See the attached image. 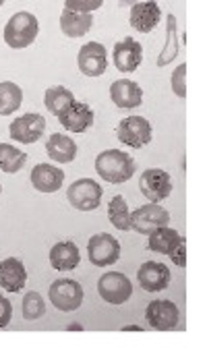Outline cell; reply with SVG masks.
<instances>
[{"instance_id":"1","label":"cell","mask_w":207,"mask_h":354,"mask_svg":"<svg viewBox=\"0 0 207 354\" xmlns=\"http://www.w3.org/2000/svg\"><path fill=\"white\" fill-rule=\"evenodd\" d=\"M96 172L100 178L112 183V185H123L135 174V160L118 149H106L96 158Z\"/></svg>"},{"instance_id":"2","label":"cell","mask_w":207,"mask_h":354,"mask_svg":"<svg viewBox=\"0 0 207 354\" xmlns=\"http://www.w3.org/2000/svg\"><path fill=\"white\" fill-rule=\"evenodd\" d=\"M39 31V23L35 19L33 12L29 10H21L17 15H12L8 19V23L4 25V41L10 48H27L35 41Z\"/></svg>"},{"instance_id":"3","label":"cell","mask_w":207,"mask_h":354,"mask_svg":"<svg viewBox=\"0 0 207 354\" xmlns=\"http://www.w3.org/2000/svg\"><path fill=\"white\" fill-rule=\"evenodd\" d=\"M102 195H104V191H102L100 183H96L91 178H79L66 189L69 203L79 212L98 209L100 203H102Z\"/></svg>"},{"instance_id":"4","label":"cell","mask_w":207,"mask_h":354,"mask_svg":"<svg viewBox=\"0 0 207 354\" xmlns=\"http://www.w3.org/2000/svg\"><path fill=\"white\" fill-rule=\"evenodd\" d=\"M170 224V214L160 203H147L131 214V228L139 234L150 236L154 230Z\"/></svg>"},{"instance_id":"5","label":"cell","mask_w":207,"mask_h":354,"mask_svg":"<svg viewBox=\"0 0 207 354\" xmlns=\"http://www.w3.org/2000/svg\"><path fill=\"white\" fill-rule=\"evenodd\" d=\"M83 286L75 280H56L50 284V303L58 311H77L83 305Z\"/></svg>"},{"instance_id":"6","label":"cell","mask_w":207,"mask_h":354,"mask_svg":"<svg viewBox=\"0 0 207 354\" xmlns=\"http://www.w3.org/2000/svg\"><path fill=\"white\" fill-rule=\"evenodd\" d=\"M139 191L150 203H160L172 193V178L162 168H147L139 178Z\"/></svg>"},{"instance_id":"7","label":"cell","mask_w":207,"mask_h":354,"mask_svg":"<svg viewBox=\"0 0 207 354\" xmlns=\"http://www.w3.org/2000/svg\"><path fill=\"white\" fill-rule=\"evenodd\" d=\"M100 297L110 305H123L133 297V284L131 280L120 272H108L98 282Z\"/></svg>"},{"instance_id":"8","label":"cell","mask_w":207,"mask_h":354,"mask_svg":"<svg viewBox=\"0 0 207 354\" xmlns=\"http://www.w3.org/2000/svg\"><path fill=\"white\" fill-rule=\"evenodd\" d=\"M87 257L93 266L106 268L120 259V243L112 234H93L87 243Z\"/></svg>"},{"instance_id":"9","label":"cell","mask_w":207,"mask_h":354,"mask_svg":"<svg viewBox=\"0 0 207 354\" xmlns=\"http://www.w3.org/2000/svg\"><path fill=\"white\" fill-rule=\"evenodd\" d=\"M44 131H46V118L42 114L29 112V114H23L17 120H12L8 133H10L12 141L23 143V145H31V143L42 139Z\"/></svg>"},{"instance_id":"10","label":"cell","mask_w":207,"mask_h":354,"mask_svg":"<svg viewBox=\"0 0 207 354\" xmlns=\"http://www.w3.org/2000/svg\"><path fill=\"white\" fill-rule=\"evenodd\" d=\"M118 141L129 147H143L152 141V124L143 116H129L123 118L118 124Z\"/></svg>"},{"instance_id":"11","label":"cell","mask_w":207,"mask_h":354,"mask_svg":"<svg viewBox=\"0 0 207 354\" xmlns=\"http://www.w3.org/2000/svg\"><path fill=\"white\" fill-rule=\"evenodd\" d=\"M145 319L154 330L170 332V330H177L181 313L172 301H152L145 309Z\"/></svg>"},{"instance_id":"12","label":"cell","mask_w":207,"mask_h":354,"mask_svg":"<svg viewBox=\"0 0 207 354\" xmlns=\"http://www.w3.org/2000/svg\"><path fill=\"white\" fill-rule=\"evenodd\" d=\"M77 62H79V71L85 77H100L106 73L108 52L100 41H87L85 46H81Z\"/></svg>"},{"instance_id":"13","label":"cell","mask_w":207,"mask_h":354,"mask_svg":"<svg viewBox=\"0 0 207 354\" xmlns=\"http://www.w3.org/2000/svg\"><path fill=\"white\" fill-rule=\"evenodd\" d=\"M93 110L91 106L83 104V102H73L69 108H64L60 114H58V120L60 124L66 129V131H73V133H85L91 124H93Z\"/></svg>"},{"instance_id":"14","label":"cell","mask_w":207,"mask_h":354,"mask_svg":"<svg viewBox=\"0 0 207 354\" xmlns=\"http://www.w3.org/2000/svg\"><path fill=\"white\" fill-rule=\"evenodd\" d=\"M139 286L145 292H160L170 284V270L164 263L158 261H147L139 268L137 272Z\"/></svg>"},{"instance_id":"15","label":"cell","mask_w":207,"mask_h":354,"mask_svg":"<svg viewBox=\"0 0 207 354\" xmlns=\"http://www.w3.org/2000/svg\"><path fill=\"white\" fill-rule=\"evenodd\" d=\"M143 60V48L133 37H125L114 46V64L120 73H133Z\"/></svg>"},{"instance_id":"16","label":"cell","mask_w":207,"mask_h":354,"mask_svg":"<svg viewBox=\"0 0 207 354\" xmlns=\"http://www.w3.org/2000/svg\"><path fill=\"white\" fill-rule=\"evenodd\" d=\"M110 97L118 108L133 110L143 102V89L131 79H118L110 85Z\"/></svg>"},{"instance_id":"17","label":"cell","mask_w":207,"mask_h":354,"mask_svg":"<svg viewBox=\"0 0 207 354\" xmlns=\"http://www.w3.org/2000/svg\"><path fill=\"white\" fill-rule=\"evenodd\" d=\"M27 284V272L21 259L8 257L0 261V288L6 292H19Z\"/></svg>"},{"instance_id":"18","label":"cell","mask_w":207,"mask_h":354,"mask_svg":"<svg viewBox=\"0 0 207 354\" xmlns=\"http://www.w3.org/2000/svg\"><path fill=\"white\" fill-rule=\"evenodd\" d=\"M162 19V10L158 6V2H137L133 4L131 10V25L133 29L141 31V33H150L158 27Z\"/></svg>"},{"instance_id":"19","label":"cell","mask_w":207,"mask_h":354,"mask_svg":"<svg viewBox=\"0 0 207 354\" xmlns=\"http://www.w3.org/2000/svg\"><path fill=\"white\" fill-rule=\"evenodd\" d=\"M64 183V172L50 164H37L31 170V185L39 193H56Z\"/></svg>"},{"instance_id":"20","label":"cell","mask_w":207,"mask_h":354,"mask_svg":"<svg viewBox=\"0 0 207 354\" xmlns=\"http://www.w3.org/2000/svg\"><path fill=\"white\" fill-rule=\"evenodd\" d=\"M81 261V253L77 249L75 243L66 241V243H56L50 249V266L56 272H71L79 266Z\"/></svg>"},{"instance_id":"21","label":"cell","mask_w":207,"mask_h":354,"mask_svg":"<svg viewBox=\"0 0 207 354\" xmlns=\"http://www.w3.org/2000/svg\"><path fill=\"white\" fill-rule=\"evenodd\" d=\"M46 151L54 162L69 164L77 156V143L62 133H54V135H50V139L46 143Z\"/></svg>"},{"instance_id":"22","label":"cell","mask_w":207,"mask_h":354,"mask_svg":"<svg viewBox=\"0 0 207 354\" xmlns=\"http://www.w3.org/2000/svg\"><path fill=\"white\" fill-rule=\"evenodd\" d=\"M93 25V17L85 12H73V10H62L60 15V29L66 37H81L85 35Z\"/></svg>"},{"instance_id":"23","label":"cell","mask_w":207,"mask_h":354,"mask_svg":"<svg viewBox=\"0 0 207 354\" xmlns=\"http://www.w3.org/2000/svg\"><path fill=\"white\" fill-rule=\"evenodd\" d=\"M183 241H185V239H183L177 230L164 226V228H158V230H154V232L150 234L147 249L154 251V253H160V255H170Z\"/></svg>"},{"instance_id":"24","label":"cell","mask_w":207,"mask_h":354,"mask_svg":"<svg viewBox=\"0 0 207 354\" xmlns=\"http://www.w3.org/2000/svg\"><path fill=\"white\" fill-rule=\"evenodd\" d=\"M21 102H23V89L12 81H2L0 83V114L8 116L17 112Z\"/></svg>"},{"instance_id":"25","label":"cell","mask_w":207,"mask_h":354,"mask_svg":"<svg viewBox=\"0 0 207 354\" xmlns=\"http://www.w3.org/2000/svg\"><path fill=\"white\" fill-rule=\"evenodd\" d=\"M73 102H75L73 91L66 89V87H62V85L50 87V89L46 91V95H44V104H46V108H48L54 116H58V114H60L64 108H69Z\"/></svg>"},{"instance_id":"26","label":"cell","mask_w":207,"mask_h":354,"mask_svg":"<svg viewBox=\"0 0 207 354\" xmlns=\"http://www.w3.org/2000/svg\"><path fill=\"white\" fill-rule=\"evenodd\" d=\"M108 220L118 230H131V212L125 201V197L116 195L108 203Z\"/></svg>"},{"instance_id":"27","label":"cell","mask_w":207,"mask_h":354,"mask_svg":"<svg viewBox=\"0 0 207 354\" xmlns=\"http://www.w3.org/2000/svg\"><path fill=\"white\" fill-rule=\"evenodd\" d=\"M25 162H27V156L21 149L8 143H0V170L2 172L15 174L25 166Z\"/></svg>"},{"instance_id":"28","label":"cell","mask_w":207,"mask_h":354,"mask_svg":"<svg viewBox=\"0 0 207 354\" xmlns=\"http://www.w3.org/2000/svg\"><path fill=\"white\" fill-rule=\"evenodd\" d=\"M168 39H166V46L164 50L160 52L158 56V66H166L168 62H172L177 56H179V35H177V17L174 15H168Z\"/></svg>"},{"instance_id":"29","label":"cell","mask_w":207,"mask_h":354,"mask_svg":"<svg viewBox=\"0 0 207 354\" xmlns=\"http://www.w3.org/2000/svg\"><path fill=\"white\" fill-rule=\"evenodd\" d=\"M21 309H23V317L27 322H35V319L44 317V313H46V301H44V297L39 292H33L31 290V292H27L23 297Z\"/></svg>"},{"instance_id":"30","label":"cell","mask_w":207,"mask_h":354,"mask_svg":"<svg viewBox=\"0 0 207 354\" xmlns=\"http://www.w3.org/2000/svg\"><path fill=\"white\" fill-rule=\"evenodd\" d=\"M187 64L183 62L181 66L174 68L172 77H170V85H172V91L179 95V97H185L187 95Z\"/></svg>"},{"instance_id":"31","label":"cell","mask_w":207,"mask_h":354,"mask_svg":"<svg viewBox=\"0 0 207 354\" xmlns=\"http://www.w3.org/2000/svg\"><path fill=\"white\" fill-rule=\"evenodd\" d=\"M102 6V0H91V2H75V0H66L64 2V8L66 10H73V12H85V15H91V10L100 8Z\"/></svg>"},{"instance_id":"32","label":"cell","mask_w":207,"mask_h":354,"mask_svg":"<svg viewBox=\"0 0 207 354\" xmlns=\"http://www.w3.org/2000/svg\"><path fill=\"white\" fill-rule=\"evenodd\" d=\"M12 317V305L6 297L0 295V328H6Z\"/></svg>"},{"instance_id":"33","label":"cell","mask_w":207,"mask_h":354,"mask_svg":"<svg viewBox=\"0 0 207 354\" xmlns=\"http://www.w3.org/2000/svg\"><path fill=\"white\" fill-rule=\"evenodd\" d=\"M168 257H170L179 268H185V266H187V243L183 241V243H181V245H179V247H177Z\"/></svg>"},{"instance_id":"34","label":"cell","mask_w":207,"mask_h":354,"mask_svg":"<svg viewBox=\"0 0 207 354\" xmlns=\"http://www.w3.org/2000/svg\"><path fill=\"white\" fill-rule=\"evenodd\" d=\"M123 332H143V328H139V326H125Z\"/></svg>"},{"instance_id":"35","label":"cell","mask_w":207,"mask_h":354,"mask_svg":"<svg viewBox=\"0 0 207 354\" xmlns=\"http://www.w3.org/2000/svg\"><path fill=\"white\" fill-rule=\"evenodd\" d=\"M69 330H73V332H79V330H83V328H81L79 324H73V326H71Z\"/></svg>"},{"instance_id":"36","label":"cell","mask_w":207,"mask_h":354,"mask_svg":"<svg viewBox=\"0 0 207 354\" xmlns=\"http://www.w3.org/2000/svg\"><path fill=\"white\" fill-rule=\"evenodd\" d=\"M0 195H2V187H0Z\"/></svg>"},{"instance_id":"37","label":"cell","mask_w":207,"mask_h":354,"mask_svg":"<svg viewBox=\"0 0 207 354\" xmlns=\"http://www.w3.org/2000/svg\"><path fill=\"white\" fill-rule=\"evenodd\" d=\"M0 4H2V0H0Z\"/></svg>"}]
</instances>
